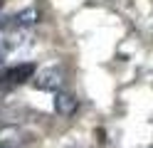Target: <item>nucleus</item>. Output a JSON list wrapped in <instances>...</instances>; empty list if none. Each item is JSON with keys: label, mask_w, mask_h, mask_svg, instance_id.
Returning a JSON list of instances; mask_svg holds the SVG:
<instances>
[{"label": "nucleus", "mask_w": 153, "mask_h": 148, "mask_svg": "<svg viewBox=\"0 0 153 148\" xmlns=\"http://www.w3.org/2000/svg\"><path fill=\"white\" fill-rule=\"evenodd\" d=\"M64 69L62 67H47L42 72L32 74V86L42 89V91H59L64 86Z\"/></svg>", "instance_id": "f257e3e1"}, {"label": "nucleus", "mask_w": 153, "mask_h": 148, "mask_svg": "<svg viewBox=\"0 0 153 148\" xmlns=\"http://www.w3.org/2000/svg\"><path fill=\"white\" fill-rule=\"evenodd\" d=\"M76 109H79V99L69 91H54V111L59 114L62 118H69L76 114Z\"/></svg>", "instance_id": "f03ea898"}, {"label": "nucleus", "mask_w": 153, "mask_h": 148, "mask_svg": "<svg viewBox=\"0 0 153 148\" xmlns=\"http://www.w3.org/2000/svg\"><path fill=\"white\" fill-rule=\"evenodd\" d=\"M35 74V64H17V67H10L0 74V86H7V84H20L25 79H32Z\"/></svg>", "instance_id": "7ed1b4c3"}, {"label": "nucleus", "mask_w": 153, "mask_h": 148, "mask_svg": "<svg viewBox=\"0 0 153 148\" xmlns=\"http://www.w3.org/2000/svg\"><path fill=\"white\" fill-rule=\"evenodd\" d=\"M25 141V133L20 126L15 123H0V146H7V148H17Z\"/></svg>", "instance_id": "20e7f679"}, {"label": "nucleus", "mask_w": 153, "mask_h": 148, "mask_svg": "<svg viewBox=\"0 0 153 148\" xmlns=\"http://www.w3.org/2000/svg\"><path fill=\"white\" fill-rule=\"evenodd\" d=\"M42 20V15H40V10L37 7H27V10H22V13H17L15 17H13V27H32V25H37Z\"/></svg>", "instance_id": "39448f33"}, {"label": "nucleus", "mask_w": 153, "mask_h": 148, "mask_svg": "<svg viewBox=\"0 0 153 148\" xmlns=\"http://www.w3.org/2000/svg\"><path fill=\"white\" fill-rule=\"evenodd\" d=\"M0 123H3V111H0Z\"/></svg>", "instance_id": "423d86ee"}, {"label": "nucleus", "mask_w": 153, "mask_h": 148, "mask_svg": "<svg viewBox=\"0 0 153 148\" xmlns=\"http://www.w3.org/2000/svg\"><path fill=\"white\" fill-rule=\"evenodd\" d=\"M0 148H7V146H0Z\"/></svg>", "instance_id": "0eeeda50"}, {"label": "nucleus", "mask_w": 153, "mask_h": 148, "mask_svg": "<svg viewBox=\"0 0 153 148\" xmlns=\"http://www.w3.org/2000/svg\"><path fill=\"white\" fill-rule=\"evenodd\" d=\"M151 148H153V146H151Z\"/></svg>", "instance_id": "6e6552de"}]
</instances>
